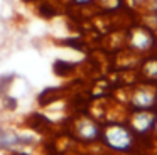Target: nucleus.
I'll return each mask as SVG.
<instances>
[{
  "label": "nucleus",
  "instance_id": "9b49d317",
  "mask_svg": "<svg viewBox=\"0 0 157 155\" xmlns=\"http://www.w3.org/2000/svg\"><path fill=\"white\" fill-rule=\"evenodd\" d=\"M154 137L157 138V115H155V125H154Z\"/></svg>",
  "mask_w": 157,
  "mask_h": 155
},
{
  "label": "nucleus",
  "instance_id": "9d476101",
  "mask_svg": "<svg viewBox=\"0 0 157 155\" xmlns=\"http://www.w3.org/2000/svg\"><path fill=\"white\" fill-rule=\"evenodd\" d=\"M71 2L76 3V5H79V7H86V5H91V3L98 2V0H71Z\"/></svg>",
  "mask_w": 157,
  "mask_h": 155
},
{
  "label": "nucleus",
  "instance_id": "0eeeda50",
  "mask_svg": "<svg viewBox=\"0 0 157 155\" xmlns=\"http://www.w3.org/2000/svg\"><path fill=\"white\" fill-rule=\"evenodd\" d=\"M142 20L149 29H152L157 34V13H144Z\"/></svg>",
  "mask_w": 157,
  "mask_h": 155
},
{
  "label": "nucleus",
  "instance_id": "f8f14e48",
  "mask_svg": "<svg viewBox=\"0 0 157 155\" xmlns=\"http://www.w3.org/2000/svg\"><path fill=\"white\" fill-rule=\"evenodd\" d=\"M12 155H29V153H25V152H14Z\"/></svg>",
  "mask_w": 157,
  "mask_h": 155
},
{
  "label": "nucleus",
  "instance_id": "20e7f679",
  "mask_svg": "<svg viewBox=\"0 0 157 155\" xmlns=\"http://www.w3.org/2000/svg\"><path fill=\"white\" fill-rule=\"evenodd\" d=\"M101 130L103 128L100 127V123L93 118H79L75 123V135L86 143L101 140Z\"/></svg>",
  "mask_w": 157,
  "mask_h": 155
},
{
  "label": "nucleus",
  "instance_id": "7ed1b4c3",
  "mask_svg": "<svg viewBox=\"0 0 157 155\" xmlns=\"http://www.w3.org/2000/svg\"><path fill=\"white\" fill-rule=\"evenodd\" d=\"M155 111L154 110H133L128 118V127L135 135H149L154 133L155 125Z\"/></svg>",
  "mask_w": 157,
  "mask_h": 155
},
{
  "label": "nucleus",
  "instance_id": "f03ea898",
  "mask_svg": "<svg viewBox=\"0 0 157 155\" xmlns=\"http://www.w3.org/2000/svg\"><path fill=\"white\" fill-rule=\"evenodd\" d=\"M155 44H157V34L147 25L133 29L128 37V46L137 52H149L155 47Z\"/></svg>",
  "mask_w": 157,
  "mask_h": 155
},
{
  "label": "nucleus",
  "instance_id": "f257e3e1",
  "mask_svg": "<svg viewBox=\"0 0 157 155\" xmlns=\"http://www.w3.org/2000/svg\"><path fill=\"white\" fill-rule=\"evenodd\" d=\"M101 142L113 153H128L135 143V133L128 127V123L110 121L101 130Z\"/></svg>",
  "mask_w": 157,
  "mask_h": 155
},
{
  "label": "nucleus",
  "instance_id": "1a4fd4ad",
  "mask_svg": "<svg viewBox=\"0 0 157 155\" xmlns=\"http://www.w3.org/2000/svg\"><path fill=\"white\" fill-rule=\"evenodd\" d=\"M149 2H150V0H128L130 7H133V9L139 10V12H140V10H142V9H144V7H145Z\"/></svg>",
  "mask_w": 157,
  "mask_h": 155
},
{
  "label": "nucleus",
  "instance_id": "423d86ee",
  "mask_svg": "<svg viewBox=\"0 0 157 155\" xmlns=\"http://www.w3.org/2000/svg\"><path fill=\"white\" fill-rule=\"evenodd\" d=\"M37 10H39V13H41L42 17H46V19H51V17L58 15V9H56L49 0H42V2H39Z\"/></svg>",
  "mask_w": 157,
  "mask_h": 155
},
{
  "label": "nucleus",
  "instance_id": "39448f33",
  "mask_svg": "<svg viewBox=\"0 0 157 155\" xmlns=\"http://www.w3.org/2000/svg\"><path fill=\"white\" fill-rule=\"evenodd\" d=\"M128 101L133 110H154L157 104V91L149 86H139L132 91Z\"/></svg>",
  "mask_w": 157,
  "mask_h": 155
},
{
  "label": "nucleus",
  "instance_id": "6e6552de",
  "mask_svg": "<svg viewBox=\"0 0 157 155\" xmlns=\"http://www.w3.org/2000/svg\"><path fill=\"white\" fill-rule=\"evenodd\" d=\"M140 12L142 13H157V0H150Z\"/></svg>",
  "mask_w": 157,
  "mask_h": 155
},
{
  "label": "nucleus",
  "instance_id": "ddd939ff",
  "mask_svg": "<svg viewBox=\"0 0 157 155\" xmlns=\"http://www.w3.org/2000/svg\"><path fill=\"white\" fill-rule=\"evenodd\" d=\"M24 2H29V3H36V2H42V0H24Z\"/></svg>",
  "mask_w": 157,
  "mask_h": 155
}]
</instances>
